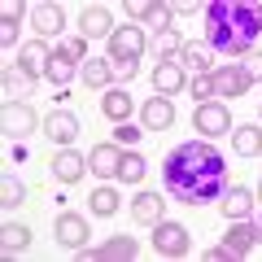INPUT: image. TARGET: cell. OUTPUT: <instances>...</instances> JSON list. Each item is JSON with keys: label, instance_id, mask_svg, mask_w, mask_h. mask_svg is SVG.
Segmentation results:
<instances>
[{"label": "cell", "instance_id": "cell-30", "mask_svg": "<svg viewBox=\"0 0 262 262\" xmlns=\"http://www.w3.org/2000/svg\"><path fill=\"white\" fill-rule=\"evenodd\" d=\"M153 48H158V57H179V48H184V39H179L175 31H162V35L153 39Z\"/></svg>", "mask_w": 262, "mask_h": 262}, {"label": "cell", "instance_id": "cell-32", "mask_svg": "<svg viewBox=\"0 0 262 262\" xmlns=\"http://www.w3.org/2000/svg\"><path fill=\"white\" fill-rule=\"evenodd\" d=\"M166 22H170V5H153V13H149V27H158V35H162V31H170Z\"/></svg>", "mask_w": 262, "mask_h": 262}, {"label": "cell", "instance_id": "cell-25", "mask_svg": "<svg viewBox=\"0 0 262 262\" xmlns=\"http://www.w3.org/2000/svg\"><path fill=\"white\" fill-rule=\"evenodd\" d=\"M175 61L184 66V70H192V75H210V57H206V48H196V44H184Z\"/></svg>", "mask_w": 262, "mask_h": 262}, {"label": "cell", "instance_id": "cell-20", "mask_svg": "<svg viewBox=\"0 0 262 262\" xmlns=\"http://www.w3.org/2000/svg\"><path fill=\"white\" fill-rule=\"evenodd\" d=\"M184 83H188V79H184V66H179V61H162L158 70H153V88H158L162 96H175Z\"/></svg>", "mask_w": 262, "mask_h": 262}, {"label": "cell", "instance_id": "cell-35", "mask_svg": "<svg viewBox=\"0 0 262 262\" xmlns=\"http://www.w3.org/2000/svg\"><path fill=\"white\" fill-rule=\"evenodd\" d=\"M127 13H131V18H144V22H149L153 5H144V0H131V5H127Z\"/></svg>", "mask_w": 262, "mask_h": 262}, {"label": "cell", "instance_id": "cell-18", "mask_svg": "<svg viewBox=\"0 0 262 262\" xmlns=\"http://www.w3.org/2000/svg\"><path fill=\"white\" fill-rule=\"evenodd\" d=\"M170 122H175V105H170V96H153V101L144 105V131H166Z\"/></svg>", "mask_w": 262, "mask_h": 262}, {"label": "cell", "instance_id": "cell-28", "mask_svg": "<svg viewBox=\"0 0 262 262\" xmlns=\"http://www.w3.org/2000/svg\"><path fill=\"white\" fill-rule=\"evenodd\" d=\"M144 170H149V162H144L140 153H122V170H118V175H122V184H140V179H144Z\"/></svg>", "mask_w": 262, "mask_h": 262}, {"label": "cell", "instance_id": "cell-26", "mask_svg": "<svg viewBox=\"0 0 262 262\" xmlns=\"http://www.w3.org/2000/svg\"><path fill=\"white\" fill-rule=\"evenodd\" d=\"M0 241H5V253L27 249V245H31V227H22V223H5V227H0Z\"/></svg>", "mask_w": 262, "mask_h": 262}, {"label": "cell", "instance_id": "cell-36", "mask_svg": "<svg viewBox=\"0 0 262 262\" xmlns=\"http://www.w3.org/2000/svg\"><path fill=\"white\" fill-rule=\"evenodd\" d=\"M223 258H232V253H227V245H214V249H206V262H223Z\"/></svg>", "mask_w": 262, "mask_h": 262}, {"label": "cell", "instance_id": "cell-27", "mask_svg": "<svg viewBox=\"0 0 262 262\" xmlns=\"http://www.w3.org/2000/svg\"><path fill=\"white\" fill-rule=\"evenodd\" d=\"M88 201H92V214H101V219L118 214V192H114V188H96Z\"/></svg>", "mask_w": 262, "mask_h": 262}, {"label": "cell", "instance_id": "cell-1", "mask_svg": "<svg viewBox=\"0 0 262 262\" xmlns=\"http://www.w3.org/2000/svg\"><path fill=\"white\" fill-rule=\"evenodd\" d=\"M223 179H227V162L214 144L188 140L175 144L162 162V184L175 201L184 206H206V201H219L223 196Z\"/></svg>", "mask_w": 262, "mask_h": 262}, {"label": "cell", "instance_id": "cell-19", "mask_svg": "<svg viewBox=\"0 0 262 262\" xmlns=\"http://www.w3.org/2000/svg\"><path fill=\"white\" fill-rule=\"evenodd\" d=\"M253 241H258V227L253 223H245V219H236V227H227V253H232V258H245V253L253 249Z\"/></svg>", "mask_w": 262, "mask_h": 262}, {"label": "cell", "instance_id": "cell-15", "mask_svg": "<svg viewBox=\"0 0 262 262\" xmlns=\"http://www.w3.org/2000/svg\"><path fill=\"white\" fill-rule=\"evenodd\" d=\"M219 210H223V219H249L253 192H249V188H241V184H232L223 196H219Z\"/></svg>", "mask_w": 262, "mask_h": 262}, {"label": "cell", "instance_id": "cell-29", "mask_svg": "<svg viewBox=\"0 0 262 262\" xmlns=\"http://www.w3.org/2000/svg\"><path fill=\"white\" fill-rule=\"evenodd\" d=\"M83 79H88V88H105V83L114 79V66H110V61H92V57H88Z\"/></svg>", "mask_w": 262, "mask_h": 262}, {"label": "cell", "instance_id": "cell-12", "mask_svg": "<svg viewBox=\"0 0 262 262\" xmlns=\"http://www.w3.org/2000/svg\"><path fill=\"white\" fill-rule=\"evenodd\" d=\"M136 253H140V249H136L131 236H114V241L92 245V249L83 245V258H88V262H110V258H122V262H127V258H136Z\"/></svg>", "mask_w": 262, "mask_h": 262}, {"label": "cell", "instance_id": "cell-2", "mask_svg": "<svg viewBox=\"0 0 262 262\" xmlns=\"http://www.w3.org/2000/svg\"><path fill=\"white\" fill-rule=\"evenodd\" d=\"M262 35V5L253 0H214L206 5V39L227 57H245Z\"/></svg>", "mask_w": 262, "mask_h": 262}, {"label": "cell", "instance_id": "cell-34", "mask_svg": "<svg viewBox=\"0 0 262 262\" xmlns=\"http://www.w3.org/2000/svg\"><path fill=\"white\" fill-rule=\"evenodd\" d=\"M192 96H201V101H206V96H214V83H210V75H196V79H192Z\"/></svg>", "mask_w": 262, "mask_h": 262}, {"label": "cell", "instance_id": "cell-21", "mask_svg": "<svg viewBox=\"0 0 262 262\" xmlns=\"http://www.w3.org/2000/svg\"><path fill=\"white\" fill-rule=\"evenodd\" d=\"M22 70H31V75H48V61H53V53H48V44L44 39H31V44H22Z\"/></svg>", "mask_w": 262, "mask_h": 262}, {"label": "cell", "instance_id": "cell-5", "mask_svg": "<svg viewBox=\"0 0 262 262\" xmlns=\"http://www.w3.org/2000/svg\"><path fill=\"white\" fill-rule=\"evenodd\" d=\"M0 131L13 136V140L31 136V131H35V110H31L27 101H5V110H0Z\"/></svg>", "mask_w": 262, "mask_h": 262}, {"label": "cell", "instance_id": "cell-22", "mask_svg": "<svg viewBox=\"0 0 262 262\" xmlns=\"http://www.w3.org/2000/svg\"><path fill=\"white\" fill-rule=\"evenodd\" d=\"M101 114L110 122H127V114H131V96L122 92V88H110V92L101 96Z\"/></svg>", "mask_w": 262, "mask_h": 262}, {"label": "cell", "instance_id": "cell-7", "mask_svg": "<svg viewBox=\"0 0 262 262\" xmlns=\"http://www.w3.org/2000/svg\"><path fill=\"white\" fill-rule=\"evenodd\" d=\"M44 136L57 144V149H70L75 136H79V118H75L70 110H53V114L44 118Z\"/></svg>", "mask_w": 262, "mask_h": 262}, {"label": "cell", "instance_id": "cell-8", "mask_svg": "<svg viewBox=\"0 0 262 262\" xmlns=\"http://www.w3.org/2000/svg\"><path fill=\"white\" fill-rule=\"evenodd\" d=\"M53 232H57V241L66 245V249H83L88 245V219L83 214H70V210H66V214H57V223H53Z\"/></svg>", "mask_w": 262, "mask_h": 262}, {"label": "cell", "instance_id": "cell-14", "mask_svg": "<svg viewBox=\"0 0 262 262\" xmlns=\"http://www.w3.org/2000/svg\"><path fill=\"white\" fill-rule=\"evenodd\" d=\"M131 219L144 227H158L162 219H166V201H162L158 192H140L136 201H131Z\"/></svg>", "mask_w": 262, "mask_h": 262}, {"label": "cell", "instance_id": "cell-40", "mask_svg": "<svg viewBox=\"0 0 262 262\" xmlns=\"http://www.w3.org/2000/svg\"><path fill=\"white\" fill-rule=\"evenodd\" d=\"M258 241H262V223H258Z\"/></svg>", "mask_w": 262, "mask_h": 262}, {"label": "cell", "instance_id": "cell-3", "mask_svg": "<svg viewBox=\"0 0 262 262\" xmlns=\"http://www.w3.org/2000/svg\"><path fill=\"white\" fill-rule=\"evenodd\" d=\"M144 53V31L140 27H118L110 35V61L114 66H136Z\"/></svg>", "mask_w": 262, "mask_h": 262}, {"label": "cell", "instance_id": "cell-17", "mask_svg": "<svg viewBox=\"0 0 262 262\" xmlns=\"http://www.w3.org/2000/svg\"><path fill=\"white\" fill-rule=\"evenodd\" d=\"M31 27L39 31V35H57V31L66 27V13H61V5H35V9H31Z\"/></svg>", "mask_w": 262, "mask_h": 262}, {"label": "cell", "instance_id": "cell-37", "mask_svg": "<svg viewBox=\"0 0 262 262\" xmlns=\"http://www.w3.org/2000/svg\"><path fill=\"white\" fill-rule=\"evenodd\" d=\"M249 79H262V53H249Z\"/></svg>", "mask_w": 262, "mask_h": 262}, {"label": "cell", "instance_id": "cell-33", "mask_svg": "<svg viewBox=\"0 0 262 262\" xmlns=\"http://www.w3.org/2000/svg\"><path fill=\"white\" fill-rule=\"evenodd\" d=\"M140 136H144V131L140 127H127V122H118V131H114V140H118V144H136Z\"/></svg>", "mask_w": 262, "mask_h": 262}, {"label": "cell", "instance_id": "cell-39", "mask_svg": "<svg viewBox=\"0 0 262 262\" xmlns=\"http://www.w3.org/2000/svg\"><path fill=\"white\" fill-rule=\"evenodd\" d=\"M0 13H5V22H18V18H22V5H5Z\"/></svg>", "mask_w": 262, "mask_h": 262}, {"label": "cell", "instance_id": "cell-41", "mask_svg": "<svg viewBox=\"0 0 262 262\" xmlns=\"http://www.w3.org/2000/svg\"><path fill=\"white\" fill-rule=\"evenodd\" d=\"M258 196H262V188H258Z\"/></svg>", "mask_w": 262, "mask_h": 262}, {"label": "cell", "instance_id": "cell-9", "mask_svg": "<svg viewBox=\"0 0 262 262\" xmlns=\"http://www.w3.org/2000/svg\"><path fill=\"white\" fill-rule=\"evenodd\" d=\"M192 127H196V131H206V136H223V131L232 127V118H227V105H219V101H201V105H196V114H192Z\"/></svg>", "mask_w": 262, "mask_h": 262}, {"label": "cell", "instance_id": "cell-13", "mask_svg": "<svg viewBox=\"0 0 262 262\" xmlns=\"http://www.w3.org/2000/svg\"><path fill=\"white\" fill-rule=\"evenodd\" d=\"M88 170H92V175H101V179H114V175L122 170L118 144H96V149L88 153Z\"/></svg>", "mask_w": 262, "mask_h": 262}, {"label": "cell", "instance_id": "cell-10", "mask_svg": "<svg viewBox=\"0 0 262 262\" xmlns=\"http://www.w3.org/2000/svg\"><path fill=\"white\" fill-rule=\"evenodd\" d=\"M101 35H114V18L105 5H83L79 13V39H101Z\"/></svg>", "mask_w": 262, "mask_h": 262}, {"label": "cell", "instance_id": "cell-6", "mask_svg": "<svg viewBox=\"0 0 262 262\" xmlns=\"http://www.w3.org/2000/svg\"><path fill=\"white\" fill-rule=\"evenodd\" d=\"M210 83H214V96H245L253 79L245 66H219V70H210Z\"/></svg>", "mask_w": 262, "mask_h": 262}, {"label": "cell", "instance_id": "cell-24", "mask_svg": "<svg viewBox=\"0 0 262 262\" xmlns=\"http://www.w3.org/2000/svg\"><path fill=\"white\" fill-rule=\"evenodd\" d=\"M232 149L241 153V158H253V153H262V127H236Z\"/></svg>", "mask_w": 262, "mask_h": 262}, {"label": "cell", "instance_id": "cell-23", "mask_svg": "<svg viewBox=\"0 0 262 262\" xmlns=\"http://www.w3.org/2000/svg\"><path fill=\"white\" fill-rule=\"evenodd\" d=\"M83 166H88V162L79 158V153H70V149H61V153L53 158V175L61 179V184H75V179L83 175Z\"/></svg>", "mask_w": 262, "mask_h": 262}, {"label": "cell", "instance_id": "cell-11", "mask_svg": "<svg viewBox=\"0 0 262 262\" xmlns=\"http://www.w3.org/2000/svg\"><path fill=\"white\" fill-rule=\"evenodd\" d=\"M79 61H83V57L75 53V44H61V48H53V61H48V79H53L57 88H66L70 79H75Z\"/></svg>", "mask_w": 262, "mask_h": 262}, {"label": "cell", "instance_id": "cell-31", "mask_svg": "<svg viewBox=\"0 0 262 262\" xmlns=\"http://www.w3.org/2000/svg\"><path fill=\"white\" fill-rule=\"evenodd\" d=\"M22 196H27V188H22L13 175H5V184H0V206H18Z\"/></svg>", "mask_w": 262, "mask_h": 262}, {"label": "cell", "instance_id": "cell-16", "mask_svg": "<svg viewBox=\"0 0 262 262\" xmlns=\"http://www.w3.org/2000/svg\"><path fill=\"white\" fill-rule=\"evenodd\" d=\"M0 88H5L9 101H22V96H31V88H35V75L22 70V66H9V70L0 75Z\"/></svg>", "mask_w": 262, "mask_h": 262}, {"label": "cell", "instance_id": "cell-4", "mask_svg": "<svg viewBox=\"0 0 262 262\" xmlns=\"http://www.w3.org/2000/svg\"><path fill=\"white\" fill-rule=\"evenodd\" d=\"M188 227L184 223H170V219H162L158 227H153V249L162 253V258H184L188 253Z\"/></svg>", "mask_w": 262, "mask_h": 262}, {"label": "cell", "instance_id": "cell-38", "mask_svg": "<svg viewBox=\"0 0 262 262\" xmlns=\"http://www.w3.org/2000/svg\"><path fill=\"white\" fill-rule=\"evenodd\" d=\"M18 39V22H5V31H0V44H13Z\"/></svg>", "mask_w": 262, "mask_h": 262}]
</instances>
